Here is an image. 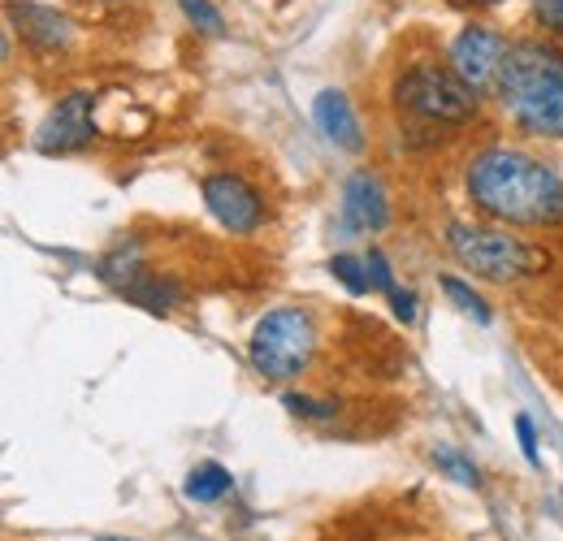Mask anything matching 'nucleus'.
I'll return each instance as SVG.
<instances>
[{
	"label": "nucleus",
	"mask_w": 563,
	"mask_h": 541,
	"mask_svg": "<svg viewBox=\"0 0 563 541\" xmlns=\"http://www.w3.org/2000/svg\"><path fill=\"white\" fill-rule=\"evenodd\" d=\"M468 200L494 221L507 225H560L563 221V178L529 152L486 147L473 156L464 174Z\"/></svg>",
	"instance_id": "1"
},
{
	"label": "nucleus",
	"mask_w": 563,
	"mask_h": 541,
	"mask_svg": "<svg viewBox=\"0 0 563 541\" xmlns=\"http://www.w3.org/2000/svg\"><path fill=\"white\" fill-rule=\"evenodd\" d=\"M494 96L529 135L563 139V53L547 40H516L498 69Z\"/></svg>",
	"instance_id": "2"
},
{
	"label": "nucleus",
	"mask_w": 563,
	"mask_h": 541,
	"mask_svg": "<svg viewBox=\"0 0 563 541\" xmlns=\"http://www.w3.org/2000/svg\"><path fill=\"white\" fill-rule=\"evenodd\" d=\"M395 109L421 126H464L477 118V91L442 66H408L395 78Z\"/></svg>",
	"instance_id": "3"
},
{
	"label": "nucleus",
	"mask_w": 563,
	"mask_h": 541,
	"mask_svg": "<svg viewBox=\"0 0 563 541\" xmlns=\"http://www.w3.org/2000/svg\"><path fill=\"white\" fill-rule=\"evenodd\" d=\"M317 355V321L303 308H274L256 321L247 360L269 382H295Z\"/></svg>",
	"instance_id": "4"
},
{
	"label": "nucleus",
	"mask_w": 563,
	"mask_h": 541,
	"mask_svg": "<svg viewBox=\"0 0 563 541\" xmlns=\"http://www.w3.org/2000/svg\"><path fill=\"white\" fill-rule=\"evenodd\" d=\"M446 247L473 277H486V281H516V277H529L547 265V256L538 247H529L525 239H516L507 230H490V225L451 221Z\"/></svg>",
	"instance_id": "5"
},
{
	"label": "nucleus",
	"mask_w": 563,
	"mask_h": 541,
	"mask_svg": "<svg viewBox=\"0 0 563 541\" xmlns=\"http://www.w3.org/2000/svg\"><path fill=\"white\" fill-rule=\"evenodd\" d=\"M200 191H205V208L217 217V225H225L230 234H256L265 225V200L256 196V187L247 178L221 169L200 183Z\"/></svg>",
	"instance_id": "6"
},
{
	"label": "nucleus",
	"mask_w": 563,
	"mask_h": 541,
	"mask_svg": "<svg viewBox=\"0 0 563 541\" xmlns=\"http://www.w3.org/2000/svg\"><path fill=\"white\" fill-rule=\"evenodd\" d=\"M503 57H507V40L494 31V26H464L451 44V69L482 96V91H494L498 87V69H503Z\"/></svg>",
	"instance_id": "7"
},
{
	"label": "nucleus",
	"mask_w": 563,
	"mask_h": 541,
	"mask_svg": "<svg viewBox=\"0 0 563 541\" xmlns=\"http://www.w3.org/2000/svg\"><path fill=\"white\" fill-rule=\"evenodd\" d=\"M91 91H70L66 100H57L53 109H48V118L40 122V131H35V147L40 152H57V156H66V152H78V147H87L91 139H96V122H91Z\"/></svg>",
	"instance_id": "8"
},
{
	"label": "nucleus",
	"mask_w": 563,
	"mask_h": 541,
	"mask_svg": "<svg viewBox=\"0 0 563 541\" xmlns=\"http://www.w3.org/2000/svg\"><path fill=\"white\" fill-rule=\"evenodd\" d=\"M4 13H9V26L22 35V44H31L35 53H62V48H70L74 26L62 9L40 4V0H9Z\"/></svg>",
	"instance_id": "9"
},
{
	"label": "nucleus",
	"mask_w": 563,
	"mask_h": 541,
	"mask_svg": "<svg viewBox=\"0 0 563 541\" xmlns=\"http://www.w3.org/2000/svg\"><path fill=\"white\" fill-rule=\"evenodd\" d=\"M343 225L355 234H377L390 225V200H386V187L377 183V174L360 169L347 178L343 187Z\"/></svg>",
	"instance_id": "10"
},
{
	"label": "nucleus",
	"mask_w": 563,
	"mask_h": 541,
	"mask_svg": "<svg viewBox=\"0 0 563 541\" xmlns=\"http://www.w3.org/2000/svg\"><path fill=\"white\" fill-rule=\"evenodd\" d=\"M312 122H317V131L330 139L334 147H343V152H364V126H360V118H355V104L347 100V91L325 87V91L312 100Z\"/></svg>",
	"instance_id": "11"
},
{
	"label": "nucleus",
	"mask_w": 563,
	"mask_h": 541,
	"mask_svg": "<svg viewBox=\"0 0 563 541\" xmlns=\"http://www.w3.org/2000/svg\"><path fill=\"white\" fill-rule=\"evenodd\" d=\"M122 299H131L135 308L152 312V317H165V312H174V308L187 299V290H183L174 277H152V273H135V277L122 286Z\"/></svg>",
	"instance_id": "12"
},
{
	"label": "nucleus",
	"mask_w": 563,
	"mask_h": 541,
	"mask_svg": "<svg viewBox=\"0 0 563 541\" xmlns=\"http://www.w3.org/2000/svg\"><path fill=\"white\" fill-rule=\"evenodd\" d=\"M230 485H234V476L225 473L221 464H196L191 473H187V498L191 503H217V498H225L230 494Z\"/></svg>",
	"instance_id": "13"
},
{
	"label": "nucleus",
	"mask_w": 563,
	"mask_h": 541,
	"mask_svg": "<svg viewBox=\"0 0 563 541\" xmlns=\"http://www.w3.org/2000/svg\"><path fill=\"white\" fill-rule=\"evenodd\" d=\"M438 281H442L446 299H451V303H455V308H460L464 317H473L477 325H490V321H494L490 303H486V299H482V295H477V290H473V286H468L464 277H455V273H442Z\"/></svg>",
	"instance_id": "14"
},
{
	"label": "nucleus",
	"mask_w": 563,
	"mask_h": 541,
	"mask_svg": "<svg viewBox=\"0 0 563 541\" xmlns=\"http://www.w3.org/2000/svg\"><path fill=\"white\" fill-rule=\"evenodd\" d=\"M330 273L352 290V295H368L373 290V277H368V265H364V256H352V252H339V256H330Z\"/></svg>",
	"instance_id": "15"
},
{
	"label": "nucleus",
	"mask_w": 563,
	"mask_h": 541,
	"mask_svg": "<svg viewBox=\"0 0 563 541\" xmlns=\"http://www.w3.org/2000/svg\"><path fill=\"white\" fill-rule=\"evenodd\" d=\"M433 464H438V473H446L455 485H468V489H477L482 485V473L455 451V446H433Z\"/></svg>",
	"instance_id": "16"
},
{
	"label": "nucleus",
	"mask_w": 563,
	"mask_h": 541,
	"mask_svg": "<svg viewBox=\"0 0 563 541\" xmlns=\"http://www.w3.org/2000/svg\"><path fill=\"white\" fill-rule=\"evenodd\" d=\"M282 407L290 411V416H299V420H334L339 416V404L334 399H308V395H282Z\"/></svg>",
	"instance_id": "17"
},
{
	"label": "nucleus",
	"mask_w": 563,
	"mask_h": 541,
	"mask_svg": "<svg viewBox=\"0 0 563 541\" xmlns=\"http://www.w3.org/2000/svg\"><path fill=\"white\" fill-rule=\"evenodd\" d=\"M178 4H183L187 22H191L200 35H221V31H225V18L217 13V4H212V0H178Z\"/></svg>",
	"instance_id": "18"
},
{
	"label": "nucleus",
	"mask_w": 563,
	"mask_h": 541,
	"mask_svg": "<svg viewBox=\"0 0 563 541\" xmlns=\"http://www.w3.org/2000/svg\"><path fill=\"white\" fill-rule=\"evenodd\" d=\"M364 265H368V277H373V290H395V273H390V261L377 252V247H368V256H364Z\"/></svg>",
	"instance_id": "19"
},
{
	"label": "nucleus",
	"mask_w": 563,
	"mask_h": 541,
	"mask_svg": "<svg viewBox=\"0 0 563 541\" xmlns=\"http://www.w3.org/2000/svg\"><path fill=\"white\" fill-rule=\"evenodd\" d=\"M533 18L542 22V31L563 35V0H533Z\"/></svg>",
	"instance_id": "20"
},
{
	"label": "nucleus",
	"mask_w": 563,
	"mask_h": 541,
	"mask_svg": "<svg viewBox=\"0 0 563 541\" xmlns=\"http://www.w3.org/2000/svg\"><path fill=\"white\" fill-rule=\"evenodd\" d=\"M516 438H520L525 460L538 468V464H542V451H538V433H533V420H529V416H516Z\"/></svg>",
	"instance_id": "21"
},
{
	"label": "nucleus",
	"mask_w": 563,
	"mask_h": 541,
	"mask_svg": "<svg viewBox=\"0 0 563 541\" xmlns=\"http://www.w3.org/2000/svg\"><path fill=\"white\" fill-rule=\"evenodd\" d=\"M390 308H395V317H399L404 325L417 321V295H412V290H399V286H395V290H390Z\"/></svg>",
	"instance_id": "22"
},
{
	"label": "nucleus",
	"mask_w": 563,
	"mask_h": 541,
	"mask_svg": "<svg viewBox=\"0 0 563 541\" xmlns=\"http://www.w3.org/2000/svg\"><path fill=\"white\" fill-rule=\"evenodd\" d=\"M451 4H464V9H477V4H498V0H451Z\"/></svg>",
	"instance_id": "23"
},
{
	"label": "nucleus",
	"mask_w": 563,
	"mask_h": 541,
	"mask_svg": "<svg viewBox=\"0 0 563 541\" xmlns=\"http://www.w3.org/2000/svg\"><path fill=\"white\" fill-rule=\"evenodd\" d=\"M96 541H126V538H96Z\"/></svg>",
	"instance_id": "24"
}]
</instances>
